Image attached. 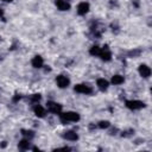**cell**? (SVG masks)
Masks as SVG:
<instances>
[{
    "label": "cell",
    "instance_id": "obj_16",
    "mask_svg": "<svg viewBox=\"0 0 152 152\" xmlns=\"http://www.w3.org/2000/svg\"><path fill=\"white\" fill-rule=\"evenodd\" d=\"M100 52H101V48H100V46H97V45L91 46V48H90V50H89V53H90L91 56H99V55H100Z\"/></svg>",
    "mask_w": 152,
    "mask_h": 152
},
{
    "label": "cell",
    "instance_id": "obj_17",
    "mask_svg": "<svg viewBox=\"0 0 152 152\" xmlns=\"http://www.w3.org/2000/svg\"><path fill=\"white\" fill-rule=\"evenodd\" d=\"M110 126V122L108 120H101L99 124H97V127L101 128V129H104V128H108Z\"/></svg>",
    "mask_w": 152,
    "mask_h": 152
},
{
    "label": "cell",
    "instance_id": "obj_22",
    "mask_svg": "<svg viewBox=\"0 0 152 152\" xmlns=\"http://www.w3.org/2000/svg\"><path fill=\"white\" fill-rule=\"evenodd\" d=\"M1 147H6V141H2V144H1Z\"/></svg>",
    "mask_w": 152,
    "mask_h": 152
},
{
    "label": "cell",
    "instance_id": "obj_15",
    "mask_svg": "<svg viewBox=\"0 0 152 152\" xmlns=\"http://www.w3.org/2000/svg\"><path fill=\"white\" fill-rule=\"evenodd\" d=\"M110 82H112L114 86H119V84H122V83L125 82V78H124V76H121V75H114V76H112Z\"/></svg>",
    "mask_w": 152,
    "mask_h": 152
},
{
    "label": "cell",
    "instance_id": "obj_3",
    "mask_svg": "<svg viewBox=\"0 0 152 152\" xmlns=\"http://www.w3.org/2000/svg\"><path fill=\"white\" fill-rule=\"evenodd\" d=\"M74 89H75V91L78 93V94H86V95H88V94H91V93H93V88H91L90 86L86 84V83L76 84Z\"/></svg>",
    "mask_w": 152,
    "mask_h": 152
},
{
    "label": "cell",
    "instance_id": "obj_8",
    "mask_svg": "<svg viewBox=\"0 0 152 152\" xmlns=\"http://www.w3.org/2000/svg\"><path fill=\"white\" fill-rule=\"evenodd\" d=\"M89 4L88 2H86V1H82V2H80L78 5H77V13L80 14V15H84V14H87L88 12H89Z\"/></svg>",
    "mask_w": 152,
    "mask_h": 152
},
{
    "label": "cell",
    "instance_id": "obj_6",
    "mask_svg": "<svg viewBox=\"0 0 152 152\" xmlns=\"http://www.w3.org/2000/svg\"><path fill=\"white\" fill-rule=\"evenodd\" d=\"M99 57H100L102 61H104V62H109V61L112 59V52L109 51L108 45H104V46L101 49V52H100Z\"/></svg>",
    "mask_w": 152,
    "mask_h": 152
},
{
    "label": "cell",
    "instance_id": "obj_4",
    "mask_svg": "<svg viewBox=\"0 0 152 152\" xmlns=\"http://www.w3.org/2000/svg\"><path fill=\"white\" fill-rule=\"evenodd\" d=\"M46 107H48V110L50 113H53V114H59L62 112V109H63L62 104H59L57 102H53V101H48Z\"/></svg>",
    "mask_w": 152,
    "mask_h": 152
},
{
    "label": "cell",
    "instance_id": "obj_10",
    "mask_svg": "<svg viewBox=\"0 0 152 152\" xmlns=\"http://www.w3.org/2000/svg\"><path fill=\"white\" fill-rule=\"evenodd\" d=\"M63 138L66 140H70V141H76L78 139V134L75 131H66L63 133Z\"/></svg>",
    "mask_w": 152,
    "mask_h": 152
},
{
    "label": "cell",
    "instance_id": "obj_14",
    "mask_svg": "<svg viewBox=\"0 0 152 152\" xmlns=\"http://www.w3.org/2000/svg\"><path fill=\"white\" fill-rule=\"evenodd\" d=\"M18 147H19V150H21V151H26V150H28L30 148V139H23V140H20L19 142H18Z\"/></svg>",
    "mask_w": 152,
    "mask_h": 152
},
{
    "label": "cell",
    "instance_id": "obj_13",
    "mask_svg": "<svg viewBox=\"0 0 152 152\" xmlns=\"http://www.w3.org/2000/svg\"><path fill=\"white\" fill-rule=\"evenodd\" d=\"M56 6L59 11H69L70 10V4L65 0H56Z\"/></svg>",
    "mask_w": 152,
    "mask_h": 152
},
{
    "label": "cell",
    "instance_id": "obj_21",
    "mask_svg": "<svg viewBox=\"0 0 152 152\" xmlns=\"http://www.w3.org/2000/svg\"><path fill=\"white\" fill-rule=\"evenodd\" d=\"M2 15H4V10L0 7V17H2Z\"/></svg>",
    "mask_w": 152,
    "mask_h": 152
},
{
    "label": "cell",
    "instance_id": "obj_20",
    "mask_svg": "<svg viewBox=\"0 0 152 152\" xmlns=\"http://www.w3.org/2000/svg\"><path fill=\"white\" fill-rule=\"evenodd\" d=\"M18 100H20V95H17V96H14V99H13V101L15 102V101H18Z\"/></svg>",
    "mask_w": 152,
    "mask_h": 152
},
{
    "label": "cell",
    "instance_id": "obj_18",
    "mask_svg": "<svg viewBox=\"0 0 152 152\" xmlns=\"http://www.w3.org/2000/svg\"><path fill=\"white\" fill-rule=\"evenodd\" d=\"M21 134H23L24 137H26L27 139H31V138L34 137V132H33V131H26V129H23V131H21Z\"/></svg>",
    "mask_w": 152,
    "mask_h": 152
},
{
    "label": "cell",
    "instance_id": "obj_5",
    "mask_svg": "<svg viewBox=\"0 0 152 152\" xmlns=\"http://www.w3.org/2000/svg\"><path fill=\"white\" fill-rule=\"evenodd\" d=\"M56 83H57V86L59 87V88H68L69 87V84H70V80L66 77V76H64V75H58L57 77H56Z\"/></svg>",
    "mask_w": 152,
    "mask_h": 152
},
{
    "label": "cell",
    "instance_id": "obj_1",
    "mask_svg": "<svg viewBox=\"0 0 152 152\" xmlns=\"http://www.w3.org/2000/svg\"><path fill=\"white\" fill-rule=\"evenodd\" d=\"M58 116H59V120H61V122L63 125H66L68 122H77L81 119V116H80V114L77 112H71V110L64 112V113L61 112L58 114Z\"/></svg>",
    "mask_w": 152,
    "mask_h": 152
},
{
    "label": "cell",
    "instance_id": "obj_11",
    "mask_svg": "<svg viewBox=\"0 0 152 152\" xmlns=\"http://www.w3.org/2000/svg\"><path fill=\"white\" fill-rule=\"evenodd\" d=\"M31 64H32V66L33 68H36V69H39V68H43V64H44V61H43V58L40 57V56H34L33 58H32V61H31Z\"/></svg>",
    "mask_w": 152,
    "mask_h": 152
},
{
    "label": "cell",
    "instance_id": "obj_2",
    "mask_svg": "<svg viewBox=\"0 0 152 152\" xmlns=\"http://www.w3.org/2000/svg\"><path fill=\"white\" fill-rule=\"evenodd\" d=\"M125 104L128 109H132V110H138V109H141V108L146 107L145 102H142L140 100H128V101L125 102Z\"/></svg>",
    "mask_w": 152,
    "mask_h": 152
},
{
    "label": "cell",
    "instance_id": "obj_24",
    "mask_svg": "<svg viewBox=\"0 0 152 152\" xmlns=\"http://www.w3.org/2000/svg\"><path fill=\"white\" fill-rule=\"evenodd\" d=\"M65 1H69V0H65Z\"/></svg>",
    "mask_w": 152,
    "mask_h": 152
},
{
    "label": "cell",
    "instance_id": "obj_9",
    "mask_svg": "<svg viewBox=\"0 0 152 152\" xmlns=\"http://www.w3.org/2000/svg\"><path fill=\"white\" fill-rule=\"evenodd\" d=\"M33 113L36 114L37 118H44L46 115V109L40 104H36L33 107Z\"/></svg>",
    "mask_w": 152,
    "mask_h": 152
},
{
    "label": "cell",
    "instance_id": "obj_23",
    "mask_svg": "<svg viewBox=\"0 0 152 152\" xmlns=\"http://www.w3.org/2000/svg\"><path fill=\"white\" fill-rule=\"evenodd\" d=\"M2 1H5V2H11V1H13V0H2Z\"/></svg>",
    "mask_w": 152,
    "mask_h": 152
},
{
    "label": "cell",
    "instance_id": "obj_19",
    "mask_svg": "<svg viewBox=\"0 0 152 152\" xmlns=\"http://www.w3.org/2000/svg\"><path fill=\"white\" fill-rule=\"evenodd\" d=\"M40 99H42V96H40L39 94H33V95H32V97H31L32 102H39V101H40Z\"/></svg>",
    "mask_w": 152,
    "mask_h": 152
},
{
    "label": "cell",
    "instance_id": "obj_7",
    "mask_svg": "<svg viewBox=\"0 0 152 152\" xmlns=\"http://www.w3.org/2000/svg\"><path fill=\"white\" fill-rule=\"evenodd\" d=\"M138 71H139V75L142 78H148L151 76V68L146 64H140L139 68H138Z\"/></svg>",
    "mask_w": 152,
    "mask_h": 152
},
{
    "label": "cell",
    "instance_id": "obj_12",
    "mask_svg": "<svg viewBox=\"0 0 152 152\" xmlns=\"http://www.w3.org/2000/svg\"><path fill=\"white\" fill-rule=\"evenodd\" d=\"M96 86H97V88H99L101 91H104V90L108 89V87H109V82H108L107 80H104V78H97V81H96Z\"/></svg>",
    "mask_w": 152,
    "mask_h": 152
}]
</instances>
